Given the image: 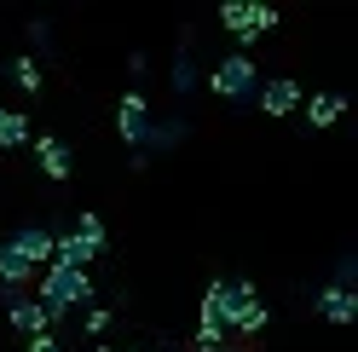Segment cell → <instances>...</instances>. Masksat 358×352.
Returning a JSON list of instances; mask_svg holds the SVG:
<instances>
[{
	"mask_svg": "<svg viewBox=\"0 0 358 352\" xmlns=\"http://www.w3.org/2000/svg\"><path fill=\"white\" fill-rule=\"evenodd\" d=\"M35 300L47 306L52 318H64V312H81V306H93V277H87V272H70V266H47V272H41V289H35Z\"/></svg>",
	"mask_w": 358,
	"mask_h": 352,
	"instance_id": "6da1fadb",
	"label": "cell"
},
{
	"mask_svg": "<svg viewBox=\"0 0 358 352\" xmlns=\"http://www.w3.org/2000/svg\"><path fill=\"white\" fill-rule=\"evenodd\" d=\"M208 93H214V98H226V104H255V93H260V64H255L249 52L220 58V64H214V75H208Z\"/></svg>",
	"mask_w": 358,
	"mask_h": 352,
	"instance_id": "7a4b0ae2",
	"label": "cell"
},
{
	"mask_svg": "<svg viewBox=\"0 0 358 352\" xmlns=\"http://www.w3.org/2000/svg\"><path fill=\"white\" fill-rule=\"evenodd\" d=\"M255 300V283H208V295H203V329H220V335H226L231 329V318L243 312V306Z\"/></svg>",
	"mask_w": 358,
	"mask_h": 352,
	"instance_id": "3957f363",
	"label": "cell"
},
{
	"mask_svg": "<svg viewBox=\"0 0 358 352\" xmlns=\"http://www.w3.org/2000/svg\"><path fill=\"white\" fill-rule=\"evenodd\" d=\"M220 29L237 35V41H255V35L278 29V12L260 6V0H226V6H220Z\"/></svg>",
	"mask_w": 358,
	"mask_h": 352,
	"instance_id": "277c9868",
	"label": "cell"
},
{
	"mask_svg": "<svg viewBox=\"0 0 358 352\" xmlns=\"http://www.w3.org/2000/svg\"><path fill=\"white\" fill-rule=\"evenodd\" d=\"M255 110H266V116H289V110H301V81H295V75H272V81H260Z\"/></svg>",
	"mask_w": 358,
	"mask_h": 352,
	"instance_id": "5b68a950",
	"label": "cell"
},
{
	"mask_svg": "<svg viewBox=\"0 0 358 352\" xmlns=\"http://www.w3.org/2000/svg\"><path fill=\"white\" fill-rule=\"evenodd\" d=\"M6 318H12V329H17V335H52V312H47V306H41L35 295H17L12 306H6Z\"/></svg>",
	"mask_w": 358,
	"mask_h": 352,
	"instance_id": "8992f818",
	"label": "cell"
},
{
	"mask_svg": "<svg viewBox=\"0 0 358 352\" xmlns=\"http://www.w3.org/2000/svg\"><path fill=\"white\" fill-rule=\"evenodd\" d=\"M116 133H122L127 145H145V133H150V104H145V93H127V98L116 104Z\"/></svg>",
	"mask_w": 358,
	"mask_h": 352,
	"instance_id": "52a82bcc",
	"label": "cell"
},
{
	"mask_svg": "<svg viewBox=\"0 0 358 352\" xmlns=\"http://www.w3.org/2000/svg\"><path fill=\"white\" fill-rule=\"evenodd\" d=\"M6 243H12L17 254H24L29 266H52V231H47V226H17V231L6 237Z\"/></svg>",
	"mask_w": 358,
	"mask_h": 352,
	"instance_id": "ba28073f",
	"label": "cell"
},
{
	"mask_svg": "<svg viewBox=\"0 0 358 352\" xmlns=\"http://www.w3.org/2000/svg\"><path fill=\"white\" fill-rule=\"evenodd\" d=\"M35 162H41L47 179H70V150H64V139L41 133V139H35Z\"/></svg>",
	"mask_w": 358,
	"mask_h": 352,
	"instance_id": "9c48e42d",
	"label": "cell"
},
{
	"mask_svg": "<svg viewBox=\"0 0 358 352\" xmlns=\"http://www.w3.org/2000/svg\"><path fill=\"white\" fill-rule=\"evenodd\" d=\"M318 312H324L329 323H352V318H358V295L329 283V289H318Z\"/></svg>",
	"mask_w": 358,
	"mask_h": 352,
	"instance_id": "30bf717a",
	"label": "cell"
},
{
	"mask_svg": "<svg viewBox=\"0 0 358 352\" xmlns=\"http://www.w3.org/2000/svg\"><path fill=\"white\" fill-rule=\"evenodd\" d=\"M29 277H35V266H29L12 243H0V289H24Z\"/></svg>",
	"mask_w": 358,
	"mask_h": 352,
	"instance_id": "8fae6325",
	"label": "cell"
},
{
	"mask_svg": "<svg viewBox=\"0 0 358 352\" xmlns=\"http://www.w3.org/2000/svg\"><path fill=\"white\" fill-rule=\"evenodd\" d=\"M341 98H335V93H312V104H306V122L312 127H335V122H341Z\"/></svg>",
	"mask_w": 358,
	"mask_h": 352,
	"instance_id": "7c38bea8",
	"label": "cell"
},
{
	"mask_svg": "<svg viewBox=\"0 0 358 352\" xmlns=\"http://www.w3.org/2000/svg\"><path fill=\"white\" fill-rule=\"evenodd\" d=\"M70 237H76V243H87L93 254H104V219H99V214H81Z\"/></svg>",
	"mask_w": 358,
	"mask_h": 352,
	"instance_id": "4fadbf2b",
	"label": "cell"
},
{
	"mask_svg": "<svg viewBox=\"0 0 358 352\" xmlns=\"http://www.w3.org/2000/svg\"><path fill=\"white\" fill-rule=\"evenodd\" d=\"M231 329H237V335H260V329H266V300L255 295L249 306H243V312L231 318Z\"/></svg>",
	"mask_w": 358,
	"mask_h": 352,
	"instance_id": "5bb4252c",
	"label": "cell"
},
{
	"mask_svg": "<svg viewBox=\"0 0 358 352\" xmlns=\"http://www.w3.org/2000/svg\"><path fill=\"white\" fill-rule=\"evenodd\" d=\"M29 139V122L17 116V110H6V116H0V150H17Z\"/></svg>",
	"mask_w": 358,
	"mask_h": 352,
	"instance_id": "9a60e30c",
	"label": "cell"
},
{
	"mask_svg": "<svg viewBox=\"0 0 358 352\" xmlns=\"http://www.w3.org/2000/svg\"><path fill=\"white\" fill-rule=\"evenodd\" d=\"M12 81L24 87V93H41V64L35 58H12Z\"/></svg>",
	"mask_w": 358,
	"mask_h": 352,
	"instance_id": "2e32d148",
	"label": "cell"
},
{
	"mask_svg": "<svg viewBox=\"0 0 358 352\" xmlns=\"http://www.w3.org/2000/svg\"><path fill=\"white\" fill-rule=\"evenodd\" d=\"M196 352H226V335H220V329H203L196 323V341H191Z\"/></svg>",
	"mask_w": 358,
	"mask_h": 352,
	"instance_id": "e0dca14e",
	"label": "cell"
},
{
	"mask_svg": "<svg viewBox=\"0 0 358 352\" xmlns=\"http://www.w3.org/2000/svg\"><path fill=\"white\" fill-rule=\"evenodd\" d=\"M191 87H196V75H191V64L179 58V64H173V93H191Z\"/></svg>",
	"mask_w": 358,
	"mask_h": 352,
	"instance_id": "ac0fdd59",
	"label": "cell"
},
{
	"mask_svg": "<svg viewBox=\"0 0 358 352\" xmlns=\"http://www.w3.org/2000/svg\"><path fill=\"white\" fill-rule=\"evenodd\" d=\"M104 329H110V312H104V306H93V312H87V335H104Z\"/></svg>",
	"mask_w": 358,
	"mask_h": 352,
	"instance_id": "d6986e66",
	"label": "cell"
},
{
	"mask_svg": "<svg viewBox=\"0 0 358 352\" xmlns=\"http://www.w3.org/2000/svg\"><path fill=\"white\" fill-rule=\"evenodd\" d=\"M24 352H64V341H58V335H35Z\"/></svg>",
	"mask_w": 358,
	"mask_h": 352,
	"instance_id": "ffe728a7",
	"label": "cell"
},
{
	"mask_svg": "<svg viewBox=\"0 0 358 352\" xmlns=\"http://www.w3.org/2000/svg\"><path fill=\"white\" fill-rule=\"evenodd\" d=\"M99 352H133V346H99Z\"/></svg>",
	"mask_w": 358,
	"mask_h": 352,
	"instance_id": "44dd1931",
	"label": "cell"
},
{
	"mask_svg": "<svg viewBox=\"0 0 358 352\" xmlns=\"http://www.w3.org/2000/svg\"><path fill=\"white\" fill-rule=\"evenodd\" d=\"M0 116H6V104H0Z\"/></svg>",
	"mask_w": 358,
	"mask_h": 352,
	"instance_id": "7402d4cb",
	"label": "cell"
}]
</instances>
